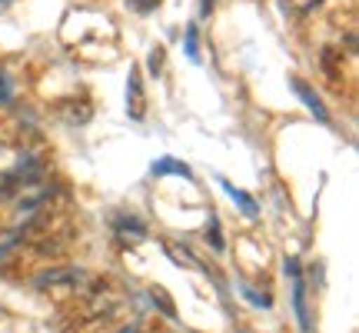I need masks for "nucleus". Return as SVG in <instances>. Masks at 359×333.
<instances>
[{
    "instance_id": "20e7f679",
    "label": "nucleus",
    "mask_w": 359,
    "mask_h": 333,
    "mask_svg": "<svg viewBox=\"0 0 359 333\" xmlns=\"http://www.w3.org/2000/svg\"><path fill=\"white\" fill-rule=\"evenodd\" d=\"M154 177H183V180H193V170L187 164H180L173 157H160L154 166H150Z\"/></svg>"
},
{
    "instance_id": "9b49d317",
    "label": "nucleus",
    "mask_w": 359,
    "mask_h": 333,
    "mask_svg": "<svg viewBox=\"0 0 359 333\" xmlns=\"http://www.w3.org/2000/svg\"><path fill=\"white\" fill-rule=\"evenodd\" d=\"M130 7L137 13H147V11H154L156 7V0H130Z\"/></svg>"
},
{
    "instance_id": "f03ea898",
    "label": "nucleus",
    "mask_w": 359,
    "mask_h": 333,
    "mask_svg": "<svg viewBox=\"0 0 359 333\" xmlns=\"http://www.w3.org/2000/svg\"><path fill=\"white\" fill-rule=\"evenodd\" d=\"M286 273L293 277V307H296V317H299V327L303 330H309V310H306V300H303V273H299V263L296 260H290L286 263Z\"/></svg>"
},
{
    "instance_id": "9d476101",
    "label": "nucleus",
    "mask_w": 359,
    "mask_h": 333,
    "mask_svg": "<svg viewBox=\"0 0 359 333\" xmlns=\"http://www.w3.org/2000/svg\"><path fill=\"white\" fill-rule=\"evenodd\" d=\"M160 67H163V47H154V53H150V70H154V77L160 74Z\"/></svg>"
},
{
    "instance_id": "0eeeda50",
    "label": "nucleus",
    "mask_w": 359,
    "mask_h": 333,
    "mask_svg": "<svg viewBox=\"0 0 359 333\" xmlns=\"http://www.w3.org/2000/svg\"><path fill=\"white\" fill-rule=\"evenodd\" d=\"M150 296H154V303H160V310H163L167 317H173V313H177V310H173V303H170V296L163 294V287H154V290H150Z\"/></svg>"
},
{
    "instance_id": "423d86ee",
    "label": "nucleus",
    "mask_w": 359,
    "mask_h": 333,
    "mask_svg": "<svg viewBox=\"0 0 359 333\" xmlns=\"http://www.w3.org/2000/svg\"><path fill=\"white\" fill-rule=\"evenodd\" d=\"M13 100V77L7 70H0V107H7Z\"/></svg>"
},
{
    "instance_id": "1a4fd4ad",
    "label": "nucleus",
    "mask_w": 359,
    "mask_h": 333,
    "mask_svg": "<svg viewBox=\"0 0 359 333\" xmlns=\"http://www.w3.org/2000/svg\"><path fill=\"white\" fill-rule=\"evenodd\" d=\"M183 47H187V57H190V60H200V51H196V24L187 27V44H183Z\"/></svg>"
},
{
    "instance_id": "6e6552de",
    "label": "nucleus",
    "mask_w": 359,
    "mask_h": 333,
    "mask_svg": "<svg viewBox=\"0 0 359 333\" xmlns=\"http://www.w3.org/2000/svg\"><path fill=\"white\" fill-rule=\"evenodd\" d=\"M206 244H213V250H223V237H219L217 217H210V227H206Z\"/></svg>"
},
{
    "instance_id": "39448f33",
    "label": "nucleus",
    "mask_w": 359,
    "mask_h": 333,
    "mask_svg": "<svg viewBox=\"0 0 359 333\" xmlns=\"http://www.w3.org/2000/svg\"><path fill=\"white\" fill-rule=\"evenodd\" d=\"M219 187H223V190H226V193L233 197V204H240V207H243V214H246V217H257V214H259L257 200H253V197H250L246 190H236V187H233V183H226V180H219Z\"/></svg>"
},
{
    "instance_id": "f257e3e1",
    "label": "nucleus",
    "mask_w": 359,
    "mask_h": 333,
    "mask_svg": "<svg viewBox=\"0 0 359 333\" xmlns=\"http://www.w3.org/2000/svg\"><path fill=\"white\" fill-rule=\"evenodd\" d=\"M290 87H293V93H296V97H299L303 103H306V110L316 117L320 124H330V110L323 107V100L316 97V93H313V87H309V84H303L299 77H290Z\"/></svg>"
},
{
    "instance_id": "7ed1b4c3",
    "label": "nucleus",
    "mask_w": 359,
    "mask_h": 333,
    "mask_svg": "<svg viewBox=\"0 0 359 333\" xmlns=\"http://www.w3.org/2000/svg\"><path fill=\"white\" fill-rule=\"evenodd\" d=\"M143 107H147V97H143L140 87V67H130V80H127V114L133 120H143Z\"/></svg>"
},
{
    "instance_id": "f8f14e48",
    "label": "nucleus",
    "mask_w": 359,
    "mask_h": 333,
    "mask_svg": "<svg viewBox=\"0 0 359 333\" xmlns=\"http://www.w3.org/2000/svg\"><path fill=\"white\" fill-rule=\"evenodd\" d=\"M7 4H11V0H0V7H7Z\"/></svg>"
}]
</instances>
